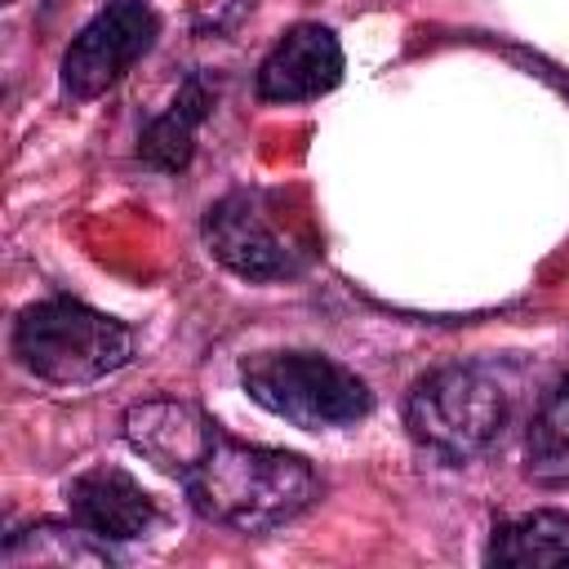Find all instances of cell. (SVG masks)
<instances>
[{
	"label": "cell",
	"instance_id": "6da1fadb",
	"mask_svg": "<svg viewBox=\"0 0 569 569\" xmlns=\"http://www.w3.org/2000/svg\"><path fill=\"white\" fill-rule=\"evenodd\" d=\"M182 485L204 520L240 533H267L302 516L320 493V480L307 458L267 445H244L231 436H218L213 449L182 476Z\"/></svg>",
	"mask_w": 569,
	"mask_h": 569
},
{
	"label": "cell",
	"instance_id": "7a4b0ae2",
	"mask_svg": "<svg viewBox=\"0 0 569 569\" xmlns=\"http://www.w3.org/2000/svg\"><path fill=\"white\" fill-rule=\"evenodd\" d=\"M511 413H516V387L489 360L440 365L422 373L405 400L409 436L445 462H467L489 453L511 427Z\"/></svg>",
	"mask_w": 569,
	"mask_h": 569
},
{
	"label": "cell",
	"instance_id": "3957f363",
	"mask_svg": "<svg viewBox=\"0 0 569 569\" xmlns=\"http://www.w3.org/2000/svg\"><path fill=\"white\" fill-rule=\"evenodd\" d=\"M200 231L209 253L240 280H289L302 276L320 253L311 218L293 209L289 191L271 187L227 191L204 209Z\"/></svg>",
	"mask_w": 569,
	"mask_h": 569
},
{
	"label": "cell",
	"instance_id": "277c9868",
	"mask_svg": "<svg viewBox=\"0 0 569 569\" xmlns=\"http://www.w3.org/2000/svg\"><path fill=\"white\" fill-rule=\"evenodd\" d=\"M13 356L53 387H84L129 365L133 329L76 298H44L13 320Z\"/></svg>",
	"mask_w": 569,
	"mask_h": 569
},
{
	"label": "cell",
	"instance_id": "5b68a950",
	"mask_svg": "<svg viewBox=\"0 0 569 569\" xmlns=\"http://www.w3.org/2000/svg\"><path fill=\"white\" fill-rule=\"evenodd\" d=\"M240 387L267 413L302 427L329 431L369 418L373 391L365 378L320 351H258L240 360Z\"/></svg>",
	"mask_w": 569,
	"mask_h": 569
},
{
	"label": "cell",
	"instance_id": "8992f818",
	"mask_svg": "<svg viewBox=\"0 0 569 569\" xmlns=\"http://www.w3.org/2000/svg\"><path fill=\"white\" fill-rule=\"evenodd\" d=\"M160 18L147 0H107L62 53V98L93 102L124 80V71L151 53Z\"/></svg>",
	"mask_w": 569,
	"mask_h": 569
},
{
	"label": "cell",
	"instance_id": "52a82bcc",
	"mask_svg": "<svg viewBox=\"0 0 569 569\" xmlns=\"http://www.w3.org/2000/svg\"><path fill=\"white\" fill-rule=\"evenodd\" d=\"M218 422L209 413H200L196 405L187 400H169V396H156V400H138L124 409V440L138 458H147L156 471L164 476H187L218 440Z\"/></svg>",
	"mask_w": 569,
	"mask_h": 569
},
{
	"label": "cell",
	"instance_id": "ba28073f",
	"mask_svg": "<svg viewBox=\"0 0 569 569\" xmlns=\"http://www.w3.org/2000/svg\"><path fill=\"white\" fill-rule=\"evenodd\" d=\"M342 80V44L320 22L289 27L258 67L262 102H311Z\"/></svg>",
	"mask_w": 569,
	"mask_h": 569
},
{
	"label": "cell",
	"instance_id": "9c48e42d",
	"mask_svg": "<svg viewBox=\"0 0 569 569\" xmlns=\"http://www.w3.org/2000/svg\"><path fill=\"white\" fill-rule=\"evenodd\" d=\"M67 502L71 516L98 533L102 542H129L151 533V525L160 520L156 498L120 467H89L67 485Z\"/></svg>",
	"mask_w": 569,
	"mask_h": 569
},
{
	"label": "cell",
	"instance_id": "30bf717a",
	"mask_svg": "<svg viewBox=\"0 0 569 569\" xmlns=\"http://www.w3.org/2000/svg\"><path fill=\"white\" fill-rule=\"evenodd\" d=\"M111 551L98 533H89L80 520L58 525V520H36L18 533L4 538L0 565L4 569H111Z\"/></svg>",
	"mask_w": 569,
	"mask_h": 569
},
{
	"label": "cell",
	"instance_id": "8fae6325",
	"mask_svg": "<svg viewBox=\"0 0 569 569\" xmlns=\"http://www.w3.org/2000/svg\"><path fill=\"white\" fill-rule=\"evenodd\" d=\"M485 560L502 569H569V516L542 507L498 520Z\"/></svg>",
	"mask_w": 569,
	"mask_h": 569
},
{
	"label": "cell",
	"instance_id": "7c38bea8",
	"mask_svg": "<svg viewBox=\"0 0 569 569\" xmlns=\"http://www.w3.org/2000/svg\"><path fill=\"white\" fill-rule=\"evenodd\" d=\"M209 107H213V84H209V76H200V71L187 76L182 89L173 93L169 111L156 116V120L147 124V133L138 138V156H142L151 169H160V173L187 169V160H191V151H196V129L204 124Z\"/></svg>",
	"mask_w": 569,
	"mask_h": 569
},
{
	"label": "cell",
	"instance_id": "4fadbf2b",
	"mask_svg": "<svg viewBox=\"0 0 569 569\" xmlns=\"http://www.w3.org/2000/svg\"><path fill=\"white\" fill-rule=\"evenodd\" d=\"M525 449H529V471L538 480H569V365L538 396Z\"/></svg>",
	"mask_w": 569,
	"mask_h": 569
}]
</instances>
